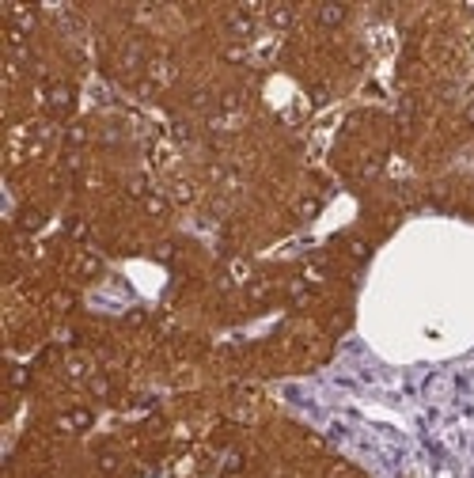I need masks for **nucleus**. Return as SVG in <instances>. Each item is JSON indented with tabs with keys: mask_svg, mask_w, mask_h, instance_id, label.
<instances>
[{
	"mask_svg": "<svg viewBox=\"0 0 474 478\" xmlns=\"http://www.w3.org/2000/svg\"><path fill=\"white\" fill-rule=\"evenodd\" d=\"M342 19H345V8L342 4H323V8H319V23H323V27H338Z\"/></svg>",
	"mask_w": 474,
	"mask_h": 478,
	"instance_id": "obj_1",
	"label": "nucleus"
},
{
	"mask_svg": "<svg viewBox=\"0 0 474 478\" xmlns=\"http://www.w3.org/2000/svg\"><path fill=\"white\" fill-rule=\"evenodd\" d=\"M69 425H72V429H87V425H91V414H87V410H72Z\"/></svg>",
	"mask_w": 474,
	"mask_h": 478,
	"instance_id": "obj_2",
	"label": "nucleus"
},
{
	"mask_svg": "<svg viewBox=\"0 0 474 478\" xmlns=\"http://www.w3.org/2000/svg\"><path fill=\"white\" fill-rule=\"evenodd\" d=\"M99 467L110 474V471H118V459H114V456H103V459H99Z\"/></svg>",
	"mask_w": 474,
	"mask_h": 478,
	"instance_id": "obj_3",
	"label": "nucleus"
}]
</instances>
